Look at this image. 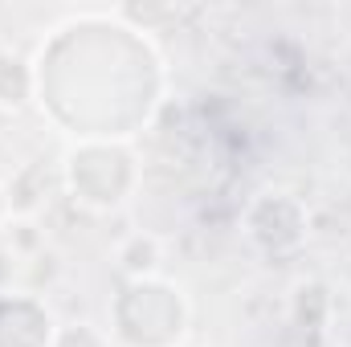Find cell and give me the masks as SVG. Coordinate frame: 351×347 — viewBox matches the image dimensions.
I'll return each mask as SVG.
<instances>
[{
  "instance_id": "6da1fadb",
  "label": "cell",
  "mask_w": 351,
  "mask_h": 347,
  "mask_svg": "<svg viewBox=\"0 0 351 347\" xmlns=\"http://www.w3.org/2000/svg\"><path fill=\"white\" fill-rule=\"evenodd\" d=\"M188 331L184 290L164 278H131L114 302V339L127 347H180Z\"/></svg>"
},
{
  "instance_id": "7a4b0ae2",
  "label": "cell",
  "mask_w": 351,
  "mask_h": 347,
  "mask_svg": "<svg viewBox=\"0 0 351 347\" xmlns=\"http://www.w3.org/2000/svg\"><path fill=\"white\" fill-rule=\"evenodd\" d=\"M135 156L123 143H78L66 156V184L86 208H119L135 192Z\"/></svg>"
},
{
  "instance_id": "3957f363",
  "label": "cell",
  "mask_w": 351,
  "mask_h": 347,
  "mask_svg": "<svg viewBox=\"0 0 351 347\" xmlns=\"http://www.w3.org/2000/svg\"><path fill=\"white\" fill-rule=\"evenodd\" d=\"M0 315L16 331H0V347H58V323L53 315L29 298V294H0Z\"/></svg>"
},
{
  "instance_id": "277c9868",
  "label": "cell",
  "mask_w": 351,
  "mask_h": 347,
  "mask_svg": "<svg viewBox=\"0 0 351 347\" xmlns=\"http://www.w3.org/2000/svg\"><path fill=\"white\" fill-rule=\"evenodd\" d=\"M12 221V196H8V188L0 184V229Z\"/></svg>"
}]
</instances>
